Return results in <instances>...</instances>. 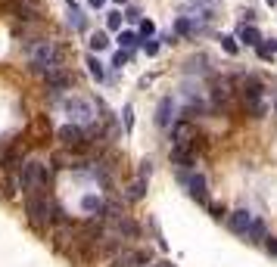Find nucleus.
<instances>
[{
  "label": "nucleus",
  "instance_id": "obj_13",
  "mask_svg": "<svg viewBox=\"0 0 277 267\" xmlns=\"http://www.w3.org/2000/svg\"><path fill=\"white\" fill-rule=\"evenodd\" d=\"M246 239H252V242H268V227H265V221H252Z\"/></svg>",
  "mask_w": 277,
  "mask_h": 267
},
{
  "label": "nucleus",
  "instance_id": "obj_2",
  "mask_svg": "<svg viewBox=\"0 0 277 267\" xmlns=\"http://www.w3.org/2000/svg\"><path fill=\"white\" fill-rule=\"evenodd\" d=\"M240 96H243V106L249 115L262 118L265 112H268V103H265V87L259 78H252V75H246V78L240 81Z\"/></svg>",
  "mask_w": 277,
  "mask_h": 267
},
{
  "label": "nucleus",
  "instance_id": "obj_20",
  "mask_svg": "<svg viewBox=\"0 0 277 267\" xmlns=\"http://www.w3.org/2000/svg\"><path fill=\"white\" fill-rule=\"evenodd\" d=\"M69 22H72V28H78V31L84 28V16L78 13V7H72V16H69Z\"/></svg>",
  "mask_w": 277,
  "mask_h": 267
},
{
  "label": "nucleus",
  "instance_id": "obj_25",
  "mask_svg": "<svg viewBox=\"0 0 277 267\" xmlns=\"http://www.w3.org/2000/svg\"><path fill=\"white\" fill-rule=\"evenodd\" d=\"M209 211H212V217H218V221H221V217H227V211H224L221 205H212V202H209Z\"/></svg>",
  "mask_w": 277,
  "mask_h": 267
},
{
  "label": "nucleus",
  "instance_id": "obj_24",
  "mask_svg": "<svg viewBox=\"0 0 277 267\" xmlns=\"http://www.w3.org/2000/svg\"><path fill=\"white\" fill-rule=\"evenodd\" d=\"M106 25H109L112 31H118V28H122V16H118V13H109V19H106Z\"/></svg>",
  "mask_w": 277,
  "mask_h": 267
},
{
  "label": "nucleus",
  "instance_id": "obj_5",
  "mask_svg": "<svg viewBox=\"0 0 277 267\" xmlns=\"http://www.w3.org/2000/svg\"><path fill=\"white\" fill-rule=\"evenodd\" d=\"M62 109L69 112V118H75V122H91L94 118V103L84 100V96H69L62 103Z\"/></svg>",
  "mask_w": 277,
  "mask_h": 267
},
{
  "label": "nucleus",
  "instance_id": "obj_37",
  "mask_svg": "<svg viewBox=\"0 0 277 267\" xmlns=\"http://www.w3.org/2000/svg\"><path fill=\"white\" fill-rule=\"evenodd\" d=\"M274 109H277V103H274Z\"/></svg>",
  "mask_w": 277,
  "mask_h": 267
},
{
  "label": "nucleus",
  "instance_id": "obj_16",
  "mask_svg": "<svg viewBox=\"0 0 277 267\" xmlns=\"http://www.w3.org/2000/svg\"><path fill=\"white\" fill-rule=\"evenodd\" d=\"M0 165H4V171H16V165H19V152H16V149H7L4 156H0Z\"/></svg>",
  "mask_w": 277,
  "mask_h": 267
},
{
  "label": "nucleus",
  "instance_id": "obj_33",
  "mask_svg": "<svg viewBox=\"0 0 277 267\" xmlns=\"http://www.w3.org/2000/svg\"><path fill=\"white\" fill-rule=\"evenodd\" d=\"M103 4H106V0H91V7H94V10H100Z\"/></svg>",
  "mask_w": 277,
  "mask_h": 267
},
{
  "label": "nucleus",
  "instance_id": "obj_36",
  "mask_svg": "<svg viewBox=\"0 0 277 267\" xmlns=\"http://www.w3.org/2000/svg\"><path fill=\"white\" fill-rule=\"evenodd\" d=\"M268 4H277V0H268Z\"/></svg>",
  "mask_w": 277,
  "mask_h": 267
},
{
  "label": "nucleus",
  "instance_id": "obj_29",
  "mask_svg": "<svg viewBox=\"0 0 277 267\" xmlns=\"http://www.w3.org/2000/svg\"><path fill=\"white\" fill-rule=\"evenodd\" d=\"M156 53H159V44L150 41V44H146V56H156Z\"/></svg>",
  "mask_w": 277,
  "mask_h": 267
},
{
  "label": "nucleus",
  "instance_id": "obj_23",
  "mask_svg": "<svg viewBox=\"0 0 277 267\" xmlns=\"http://www.w3.org/2000/svg\"><path fill=\"white\" fill-rule=\"evenodd\" d=\"M221 47H224L230 56H237V50H240V47H237V41H233V37H221Z\"/></svg>",
  "mask_w": 277,
  "mask_h": 267
},
{
  "label": "nucleus",
  "instance_id": "obj_14",
  "mask_svg": "<svg viewBox=\"0 0 277 267\" xmlns=\"http://www.w3.org/2000/svg\"><path fill=\"white\" fill-rule=\"evenodd\" d=\"M240 41L249 44V47H259V44H262V34H259L252 25H243V28H240Z\"/></svg>",
  "mask_w": 277,
  "mask_h": 267
},
{
  "label": "nucleus",
  "instance_id": "obj_17",
  "mask_svg": "<svg viewBox=\"0 0 277 267\" xmlns=\"http://www.w3.org/2000/svg\"><path fill=\"white\" fill-rule=\"evenodd\" d=\"M106 47H109V37H106L103 31H94V34H91V50L100 53V50H106Z\"/></svg>",
  "mask_w": 277,
  "mask_h": 267
},
{
  "label": "nucleus",
  "instance_id": "obj_26",
  "mask_svg": "<svg viewBox=\"0 0 277 267\" xmlns=\"http://www.w3.org/2000/svg\"><path fill=\"white\" fill-rule=\"evenodd\" d=\"M131 125H134V109H131V106H125V128L131 131Z\"/></svg>",
  "mask_w": 277,
  "mask_h": 267
},
{
  "label": "nucleus",
  "instance_id": "obj_34",
  "mask_svg": "<svg viewBox=\"0 0 277 267\" xmlns=\"http://www.w3.org/2000/svg\"><path fill=\"white\" fill-rule=\"evenodd\" d=\"M159 267H175V264H159Z\"/></svg>",
  "mask_w": 277,
  "mask_h": 267
},
{
  "label": "nucleus",
  "instance_id": "obj_27",
  "mask_svg": "<svg viewBox=\"0 0 277 267\" xmlns=\"http://www.w3.org/2000/svg\"><path fill=\"white\" fill-rule=\"evenodd\" d=\"M125 62H128V53H115V59H112V65H115V68H122Z\"/></svg>",
  "mask_w": 277,
  "mask_h": 267
},
{
  "label": "nucleus",
  "instance_id": "obj_19",
  "mask_svg": "<svg viewBox=\"0 0 277 267\" xmlns=\"http://www.w3.org/2000/svg\"><path fill=\"white\" fill-rule=\"evenodd\" d=\"M81 208H84V211H103V199H97V196H84V199H81Z\"/></svg>",
  "mask_w": 277,
  "mask_h": 267
},
{
  "label": "nucleus",
  "instance_id": "obj_15",
  "mask_svg": "<svg viewBox=\"0 0 277 267\" xmlns=\"http://www.w3.org/2000/svg\"><path fill=\"white\" fill-rule=\"evenodd\" d=\"M143 193H146V177H137V180L128 186V199H131V202H137Z\"/></svg>",
  "mask_w": 277,
  "mask_h": 267
},
{
  "label": "nucleus",
  "instance_id": "obj_9",
  "mask_svg": "<svg viewBox=\"0 0 277 267\" xmlns=\"http://www.w3.org/2000/svg\"><path fill=\"white\" fill-rule=\"evenodd\" d=\"M172 115H175V100H172V96H162V100H159V109H156V125L168 128V125H172Z\"/></svg>",
  "mask_w": 277,
  "mask_h": 267
},
{
  "label": "nucleus",
  "instance_id": "obj_21",
  "mask_svg": "<svg viewBox=\"0 0 277 267\" xmlns=\"http://www.w3.org/2000/svg\"><path fill=\"white\" fill-rule=\"evenodd\" d=\"M118 44H122V47H134V44H137V34L122 31V34H118Z\"/></svg>",
  "mask_w": 277,
  "mask_h": 267
},
{
  "label": "nucleus",
  "instance_id": "obj_18",
  "mask_svg": "<svg viewBox=\"0 0 277 267\" xmlns=\"http://www.w3.org/2000/svg\"><path fill=\"white\" fill-rule=\"evenodd\" d=\"M88 68H91V75H94L97 81H103V78H106V71H103V62H100V59L88 56Z\"/></svg>",
  "mask_w": 277,
  "mask_h": 267
},
{
  "label": "nucleus",
  "instance_id": "obj_11",
  "mask_svg": "<svg viewBox=\"0 0 277 267\" xmlns=\"http://www.w3.org/2000/svg\"><path fill=\"white\" fill-rule=\"evenodd\" d=\"M230 96H233L230 81H227V78L215 81V87H212V100H215V106H230Z\"/></svg>",
  "mask_w": 277,
  "mask_h": 267
},
{
  "label": "nucleus",
  "instance_id": "obj_12",
  "mask_svg": "<svg viewBox=\"0 0 277 267\" xmlns=\"http://www.w3.org/2000/svg\"><path fill=\"white\" fill-rule=\"evenodd\" d=\"M172 159L181 165V168H190L196 159H193V149L190 146H172Z\"/></svg>",
  "mask_w": 277,
  "mask_h": 267
},
{
  "label": "nucleus",
  "instance_id": "obj_30",
  "mask_svg": "<svg viewBox=\"0 0 277 267\" xmlns=\"http://www.w3.org/2000/svg\"><path fill=\"white\" fill-rule=\"evenodd\" d=\"M150 171H153V162H143L140 165V177H150Z\"/></svg>",
  "mask_w": 277,
  "mask_h": 267
},
{
  "label": "nucleus",
  "instance_id": "obj_1",
  "mask_svg": "<svg viewBox=\"0 0 277 267\" xmlns=\"http://www.w3.org/2000/svg\"><path fill=\"white\" fill-rule=\"evenodd\" d=\"M59 50H56V44L53 41H34V44H28V65L34 68V71H44V75H53V71H59Z\"/></svg>",
  "mask_w": 277,
  "mask_h": 267
},
{
  "label": "nucleus",
  "instance_id": "obj_3",
  "mask_svg": "<svg viewBox=\"0 0 277 267\" xmlns=\"http://www.w3.org/2000/svg\"><path fill=\"white\" fill-rule=\"evenodd\" d=\"M25 214H28V224L34 227V230H44V227L50 224V202H47V196L28 193V199H25Z\"/></svg>",
  "mask_w": 277,
  "mask_h": 267
},
{
  "label": "nucleus",
  "instance_id": "obj_31",
  "mask_svg": "<svg viewBox=\"0 0 277 267\" xmlns=\"http://www.w3.org/2000/svg\"><path fill=\"white\" fill-rule=\"evenodd\" d=\"M125 19H131V22H137V19H140V13H137V10H134V7H131V10H128V16H125Z\"/></svg>",
  "mask_w": 277,
  "mask_h": 267
},
{
  "label": "nucleus",
  "instance_id": "obj_28",
  "mask_svg": "<svg viewBox=\"0 0 277 267\" xmlns=\"http://www.w3.org/2000/svg\"><path fill=\"white\" fill-rule=\"evenodd\" d=\"M140 31H143V34H153V31H156V25L146 19V22H140Z\"/></svg>",
  "mask_w": 277,
  "mask_h": 267
},
{
  "label": "nucleus",
  "instance_id": "obj_22",
  "mask_svg": "<svg viewBox=\"0 0 277 267\" xmlns=\"http://www.w3.org/2000/svg\"><path fill=\"white\" fill-rule=\"evenodd\" d=\"M175 28H178V34H190V31H193V22H190V19H184V16H181V19H178V22H175Z\"/></svg>",
  "mask_w": 277,
  "mask_h": 267
},
{
  "label": "nucleus",
  "instance_id": "obj_10",
  "mask_svg": "<svg viewBox=\"0 0 277 267\" xmlns=\"http://www.w3.org/2000/svg\"><path fill=\"white\" fill-rule=\"evenodd\" d=\"M187 186H190V196H193L196 202H203V205H209V189H206V177H203V174H193Z\"/></svg>",
  "mask_w": 277,
  "mask_h": 267
},
{
  "label": "nucleus",
  "instance_id": "obj_8",
  "mask_svg": "<svg viewBox=\"0 0 277 267\" xmlns=\"http://www.w3.org/2000/svg\"><path fill=\"white\" fill-rule=\"evenodd\" d=\"M59 140H62V146H84V131L78 125H66V128H59Z\"/></svg>",
  "mask_w": 277,
  "mask_h": 267
},
{
  "label": "nucleus",
  "instance_id": "obj_7",
  "mask_svg": "<svg viewBox=\"0 0 277 267\" xmlns=\"http://www.w3.org/2000/svg\"><path fill=\"white\" fill-rule=\"evenodd\" d=\"M193 140H196V128H193L187 118L175 122V128H172V143H175V146H193Z\"/></svg>",
  "mask_w": 277,
  "mask_h": 267
},
{
  "label": "nucleus",
  "instance_id": "obj_35",
  "mask_svg": "<svg viewBox=\"0 0 277 267\" xmlns=\"http://www.w3.org/2000/svg\"><path fill=\"white\" fill-rule=\"evenodd\" d=\"M115 4H125V0H115Z\"/></svg>",
  "mask_w": 277,
  "mask_h": 267
},
{
  "label": "nucleus",
  "instance_id": "obj_6",
  "mask_svg": "<svg viewBox=\"0 0 277 267\" xmlns=\"http://www.w3.org/2000/svg\"><path fill=\"white\" fill-rule=\"evenodd\" d=\"M252 221H255V217H252L246 208H237V211L227 214V227H230V233H237V236H246L249 227H252Z\"/></svg>",
  "mask_w": 277,
  "mask_h": 267
},
{
  "label": "nucleus",
  "instance_id": "obj_4",
  "mask_svg": "<svg viewBox=\"0 0 277 267\" xmlns=\"http://www.w3.org/2000/svg\"><path fill=\"white\" fill-rule=\"evenodd\" d=\"M47 177H50V174H47V168H44L41 162H25V165H22V177H19V183L34 193V189L47 186Z\"/></svg>",
  "mask_w": 277,
  "mask_h": 267
},
{
  "label": "nucleus",
  "instance_id": "obj_32",
  "mask_svg": "<svg viewBox=\"0 0 277 267\" xmlns=\"http://www.w3.org/2000/svg\"><path fill=\"white\" fill-rule=\"evenodd\" d=\"M265 246H268V252H271V255H277V239H268Z\"/></svg>",
  "mask_w": 277,
  "mask_h": 267
}]
</instances>
